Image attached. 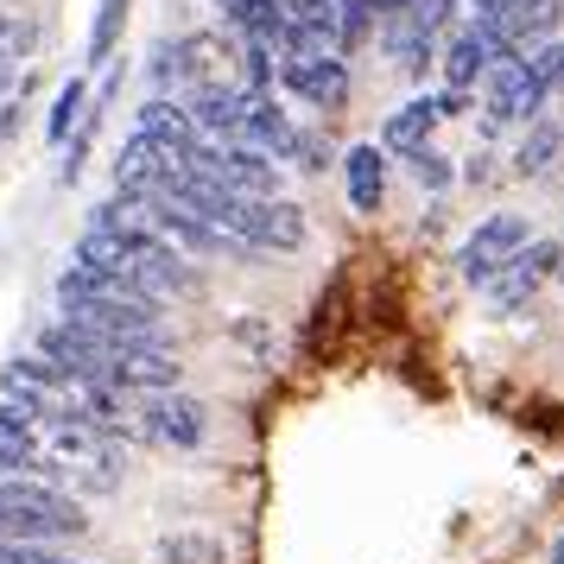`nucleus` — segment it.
<instances>
[{"label": "nucleus", "mask_w": 564, "mask_h": 564, "mask_svg": "<svg viewBox=\"0 0 564 564\" xmlns=\"http://www.w3.org/2000/svg\"><path fill=\"white\" fill-rule=\"evenodd\" d=\"M0 564H89V558H70L57 545H0Z\"/></svg>", "instance_id": "6ab92c4d"}, {"label": "nucleus", "mask_w": 564, "mask_h": 564, "mask_svg": "<svg viewBox=\"0 0 564 564\" xmlns=\"http://www.w3.org/2000/svg\"><path fill=\"white\" fill-rule=\"evenodd\" d=\"M527 241H533L527 216H520V209H495V216H482V223L469 229V241H463V254H457V273L469 285H495V273H501Z\"/></svg>", "instance_id": "423d86ee"}, {"label": "nucleus", "mask_w": 564, "mask_h": 564, "mask_svg": "<svg viewBox=\"0 0 564 564\" xmlns=\"http://www.w3.org/2000/svg\"><path fill=\"white\" fill-rule=\"evenodd\" d=\"M57 305H64L70 324L108 336V343H165V336H159V317H165L159 299L133 292V285L115 280V273L83 267V260H70V267L57 273Z\"/></svg>", "instance_id": "f257e3e1"}, {"label": "nucleus", "mask_w": 564, "mask_h": 564, "mask_svg": "<svg viewBox=\"0 0 564 564\" xmlns=\"http://www.w3.org/2000/svg\"><path fill=\"white\" fill-rule=\"evenodd\" d=\"M343 178H349V204H356L361 216H375L381 197H387V147H375V140L349 147V153H343Z\"/></svg>", "instance_id": "ddd939ff"}, {"label": "nucleus", "mask_w": 564, "mask_h": 564, "mask_svg": "<svg viewBox=\"0 0 564 564\" xmlns=\"http://www.w3.org/2000/svg\"><path fill=\"white\" fill-rule=\"evenodd\" d=\"M552 564H564V539H552Z\"/></svg>", "instance_id": "5701e85b"}, {"label": "nucleus", "mask_w": 564, "mask_h": 564, "mask_svg": "<svg viewBox=\"0 0 564 564\" xmlns=\"http://www.w3.org/2000/svg\"><path fill=\"white\" fill-rule=\"evenodd\" d=\"M361 7H368V13H375V20H393V13H400V7H406V0H361Z\"/></svg>", "instance_id": "4be33fe9"}, {"label": "nucleus", "mask_w": 564, "mask_h": 564, "mask_svg": "<svg viewBox=\"0 0 564 564\" xmlns=\"http://www.w3.org/2000/svg\"><path fill=\"white\" fill-rule=\"evenodd\" d=\"M437 121H444V102H437V96H412L406 108H393V115L381 121V147L400 153V159H412L419 147H432Z\"/></svg>", "instance_id": "f8f14e48"}, {"label": "nucleus", "mask_w": 564, "mask_h": 564, "mask_svg": "<svg viewBox=\"0 0 564 564\" xmlns=\"http://www.w3.org/2000/svg\"><path fill=\"white\" fill-rule=\"evenodd\" d=\"M552 102V89L539 77L533 57H508V64H495L482 83V115L488 128H533L539 115Z\"/></svg>", "instance_id": "7ed1b4c3"}, {"label": "nucleus", "mask_w": 564, "mask_h": 564, "mask_svg": "<svg viewBox=\"0 0 564 564\" xmlns=\"http://www.w3.org/2000/svg\"><path fill=\"white\" fill-rule=\"evenodd\" d=\"M0 469L7 476H52V419L0 406Z\"/></svg>", "instance_id": "1a4fd4ad"}, {"label": "nucleus", "mask_w": 564, "mask_h": 564, "mask_svg": "<svg viewBox=\"0 0 564 564\" xmlns=\"http://www.w3.org/2000/svg\"><path fill=\"white\" fill-rule=\"evenodd\" d=\"M32 39H39V32H32L26 20H20V13H0V52L13 57V64H20V57L32 52Z\"/></svg>", "instance_id": "aec40b11"}, {"label": "nucleus", "mask_w": 564, "mask_h": 564, "mask_svg": "<svg viewBox=\"0 0 564 564\" xmlns=\"http://www.w3.org/2000/svg\"><path fill=\"white\" fill-rule=\"evenodd\" d=\"M280 83L292 89V96H305L311 108H324V115L349 108V64H343V52H324V57H280Z\"/></svg>", "instance_id": "9d476101"}, {"label": "nucleus", "mask_w": 564, "mask_h": 564, "mask_svg": "<svg viewBox=\"0 0 564 564\" xmlns=\"http://www.w3.org/2000/svg\"><path fill=\"white\" fill-rule=\"evenodd\" d=\"M457 20V0H406L393 20H381V45L387 57L400 64V70H412V77H425V64H432V45L437 32Z\"/></svg>", "instance_id": "39448f33"}, {"label": "nucleus", "mask_w": 564, "mask_h": 564, "mask_svg": "<svg viewBox=\"0 0 564 564\" xmlns=\"http://www.w3.org/2000/svg\"><path fill=\"white\" fill-rule=\"evenodd\" d=\"M191 121L204 140H241V115H248V83H204L184 96Z\"/></svg>", "instance_id": "9b49d317"}, {"label": "nucleus", "mask_w": 564, "mask_h": 564, "mask_svg": "<svg viewBox=\"0 0 564 564\" xmlns=\"http://www.w3.org/2000/svg\"><path fill=\"white\" fill-rule=\"evenodd\" d=\"M558 153H564V121H545V115H539L533 128H527V140L513 147V172L533 178V172H545Z\"/></svg>", "instance_id": "4468645a"}, {"label": "nucleus", "mask_w": 564, "mask_h": 564, "mask_svg": "<svg viewBox=\"0 0 564 564\" xmlns=\"http://www.w3.org/2000/svg\"><path fill=\"white\" fill-rule=\"evenodd\" d=\"M229 229L241 235L254 254H299L311 223H305V204H292V197H248V191H241Z\"/></svg>", "instance_id": "20e7f679"}, {"label": "nucleus", "mask_w": 564, "mask_h": 564, "mask_svg": "<svg viewBox=\"0 0 564 564\" xmlns=\"http://www.w3.org/2000/svg\"><path fill=\"white\" fill-rule=\"evenodd\" d=\"M121 20H128V0H96V26H89V70H108L115 39H121Z\"/></svg>", "instance_id": "dca6fc26"}, {"label": "nucleus", "mask_w": 564, "mask_h": 564, "mask_svg": "<svg viewBox=\"0 0 564 564\" xmlns=\"http://www.w3.org/2000/svg\"><path fill=\"white\" fill-rule=\"evenodd\" d=\"M552 273H564V241H527V248L495 273L488 299H495V311H520Z\"/></svg>", "instance_id": "6e6552de"}, {"label": "nucleus", "mask_w": 564, "mask_h": 564, "mask_svg": "<svg viewBox=\"0 0 564 564\" xmlns=\"http://www.w3.org/2000/svg\"><path fill=\"white\" fill-rule=\"evenodd\" d=\"M406 172H412L419 184H425V191H444V184L457 178V172H451V159H444V153H432V147H419V153L406 159Z\"/></svg>", "instance_id": "a211bd4d"}, {"label": "nucleus", "mask_w": 564, "mask_h": 564, "mask_svg": "<svg viewBox=\"0 0 564 564\" xmlns=\"http://www.w3.org/2000/svg\"><path fill=\"white\" fill-rule=\"evenodd\" d=\"M89 527L77 495L39 476H0V545H57Z\"/></svg>", "instance_id": "f03ea898"}, {"label": "nucleus", "mask_w": 564, "mask_h": 564, "mask_svg": "<svg viewBox=\"0 0 564 564\" xmlns=\"http://www.w3.org/2000/svg\"><path fill=\"white\" fill-rule=\"evenodd\" d=\"M83 115H89V102H83V83L70 77L64 89H57V108H52V121H45V140H52V147H64V140H70V128H83Z\"/></svg>", "instance_id": "f3484780"}, {"label": "nucleus", "mask_w": 564, "mask_h": 564, "mask_svg": "<svg viewBox=\"0 0 564 564\" xmlns=\"http://www.w3.org/2000/svg\"><path fill=\"white\" fill-rule=\"evenodd\" d=\"M140 437H153L165 451H197L209 437V406L197 393H147V406H140Z\"/></svg>", "instance_id": "0eeeda50"}, {"label": "nucleus", "mask_w": 564, "mask_h": 564, "mask_svg": "<svg viewBox=\"0 0 564 564\" xmlns=\"http://www.w3.org/2000/svg\"><path fill=\"white\" fill-rule=\"evenodd\" d=\"M533 64H539V77H545V89L558 96V89H564V39H552V45H539V52H533Z\"/></svg>", "instance_id": "412c9836"}, {"label": "nucleus", "mask_w": 564, "mask_h": 564, "mask_svg": "<svg viewBox=\"0 0 564 564\" xmlns=\"http://www.w3.org/2000/svg\"><path fill=\"white\" fill-rule=\"evenodd\" d=\"M159 564H229V552L209 533H165L159 539Z\"/></svg>", "instance_id": "2eb2a0df"}]
</instances>
